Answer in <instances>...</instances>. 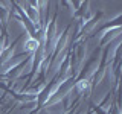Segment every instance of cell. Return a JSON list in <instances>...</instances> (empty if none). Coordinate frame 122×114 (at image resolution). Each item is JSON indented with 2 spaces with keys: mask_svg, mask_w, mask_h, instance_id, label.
I'll return each instance as SVG.
<instances>
[{
  "mask_svg": "<svg viewBox=\"0 0 122 114\" xmlns=\"http://www.w3.org/2000/svg\"><path fill=\"white\" fill-rule=\"evenodd\" d=\"M40 47H41V44H40V41H38L35 37H29L28 40L25 41V44H23L25 52H29V53H35Z\"/></svg>",
  "mask_w": 122,
  "mask_h": 114,
  "instance_id": "1",
  "label": "cell"
},
{
  "mask_svg": "<svg viewBox=\"0 0 122 114\" xmlns=\"http://www.w3.org/2000/svg\"><path fill=\"white\" fill-rule=\"evenodd\" d=\"M75 88H76L78 93H81V94L89 93V91H90V79H87V78L79 79V81L75 84Z\"/></svg>",
  "mask_w": 122,
  "mask_h": 114,
  "instance_id": "2",
  "label": "cell"
},
{
  "mask_svg": "<svg viewBox=\"0 0 122 114\" xmlns=\"http://www.w3.org/2000/svg\"><path fill=\"white\" fill-rule=\"evenodd\" d=\"M108 114H121V109H119V106H117V105H114V106H110V109H108Z\"/></svg>",
  "mask_w": 122,
  "mask_h": 114,
  "instance_id": "3",
  "label": "cell"
}]
</instances>
